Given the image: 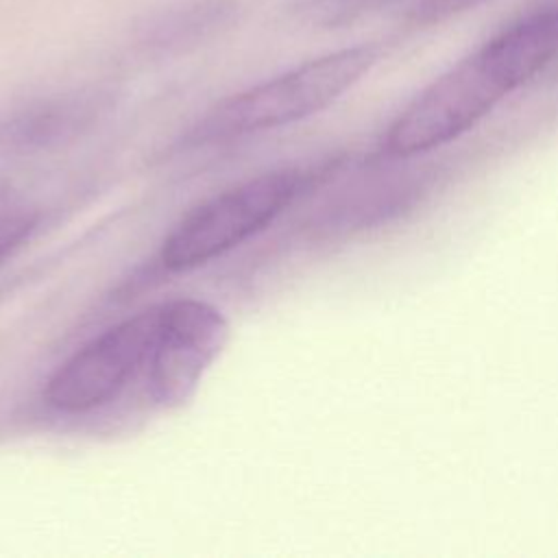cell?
<instances>
[{"label": "cell", "instance_id": "obj_9", "mask_svg": "<svg viewBox=\"0 0 558 558\" xmlns=\"http://www.w3.org/2000/svg\"><path fill=\"white\" fill-rule=\"evenodd\" d=\"M484 0H414L410 13L418 22H434L440 17H447L451 13L471 9Z\"/></svg>", "mask_w": 558, "mask_h": 558}, {"label": "cell", "instance_id": "obj_4", "mask_svg": "<svg viewBox=\"0 0 558 558\" xmlns=\"http://www.w3.org/2000/svg\"><path fill=\"white\" fill-rule=\"evenodd\" d=\"M163 303L148 307L78 349L46 384V401L59 412H87L111 397L146 366L161 327Z\"/></svg>", "mask_w": 558, "mask_h": 558}, {"label": "cell", "instance_id": "obj_5", "mask_svg": "<svg viewBox=\"0 0 558 558\" xmlns=\"http://www.w3.org/2000/svg\"><path fill=\"white\" fill-rule=\"evenodd\" d=\"M229 338L227 318L196 299L163 303L161 327L146 362L150 397L163 408L183 405Z\"/></svg>", "mask_w": 558, "mask_h": 558}, {"label": "cell", "instance_id": "obj_2", "mask_svg": "<svg viewBox=\"0 0 558 558\" xmlns=\"http://www.w3.org/2000/svg\"><path fill=\"white\" fill-rule=\"evenodd\" d=\"M381 46L342 48L220 100L190 133L205 144L277 129L318 113L351 89L379 61Z\"/></svg>", "mask_w": 558, "mask_h": 558}, {"label": "cell", "instance_id": "obj_8", "mask_svg": "<svg viewBox=\"0 0 558 558\" xmlns=\"http://www.w3.org/2000/svg\"><path fill=\"white\" fill-rule=\"evenodd\" d=\"M37 220L26 214H0V262L31 235Z\"/></svg>", "mask_w": 558, "mask_h": 558}, {"label": "cell", "instance_id": "obj_6", "mask_svg": "<svg viewBox=\"0 0 558 558\" xmlns=\"http://www.w3.org/2000/svg\"><path fill=\"white\" fill-rule=\"evenodd\" d=\"M107 100L96 92L65 94L35 102L0 122V148L39 150L78 135L105 109Z\"/></svg>", "mask_w": 558, "mask_h": 558}, {"label": "cell", "instance_id": "obj_7", "mask_svg": "<svg viewBox=\"0 0 558 558\" xmlns=\"http://www.w3.org/2000/svg\"><path fill=\"white\" fill-rule=\"evenodd\" d=\"M233 11L231 0H198L192 4H183L163 13L150 31V39L157 44H181L192 37L211 31L216 24L225 22Z\"/></svg>", "mask_w": 558, "mask_h": 558}, {"label": "cell", "instance_id": "obj_3", "mask_svg": "<svg viewBox=\"0 0 558 558\" xmlns=\"http://www.w3.org/2000/svg\"><path fill=\"white\" fill-rule=\"evenodd\" d=\"M299 170H275L229 187L192 209L163 240L161 264L192 270L231 251L272 222L301 192Z\"/></svg>", "mask_w": 558, "mask_h": 558}, {"label": "cell", "instance_id": "obj_1", "mask_svg": "<svg viewBox=\"0 0 558 558\" xmlns=\"http://www.w3.org/2000/svg\"><path fill=\"white\" fill-rule=\"evenodd\" d=\"M556 54L558 4H549L497 33L416 94L388 126L386 153L412 157L460 137Z\"/></svg>", "mask_w": 558, "mask_h": 558}]
</instances>
